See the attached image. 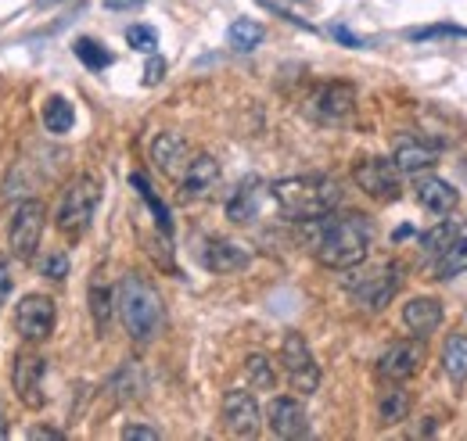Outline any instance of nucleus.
Here are the masks:
<instances>
[{"label": "nucleus", "instance_id": "obj_28", "mask_svg": "<svg viewBox=\"0 0 467 441\" xmlns=\"http://www.w3.org/2000/svg\"><path fill=\"white\" fill-rule=\"evenodd\" d=\"M72 122H76V111L72 105L65 101V97H47V105H44V126L51 129V133H68L72 129Z\"/></svg>", "mask_w": 467, "mask_h": 441}, {"label": "nucleus", "instance_id": "obj_42", "mask_svg": "<svg viewBox=\"0 0 467 441\" xmlns=\"http://www.w3.org/2000/svg\"><path fill=\"white\" fill-rule=\"evenodd\" d=\"M40 4H58V0H40Z\"/></svg>", "mask_w": 467, "mask_h": 441}, {"label": "nucleus", "instance_id": "obj_22", "mask_svg": "<svg viewBox=\"0 0 467 441\" xmlns=\"http://www.w3.org/2000/svg\"><path fill=\"white\" fill-rule=\"evenodd\" d=\"M410 405H413V398H410L407 387L392 385L381 391V398H378V420L385 424V427H396V424H403L410 416Z\"/></svg>", "mask_w": 467, "mask_h": 441}, {"label": "nucleus", "instance_id": "obj_34", "mask_svg": "<svg viewBox=\"0 0 467 441\" xmlns=\"http://www.w3.org/2000/svg\"><path fill=\"white\" fill-rule=\"evenodd\" d=\"M40 270H44V276H51V280H65V276H68V259H65V251H51V255H44Z\"/></svg>", "mask_w": 467, "mask_h": 441}, {"label": "nucleus", "instance_id": "obj_8", "mask_svg": "<svg viewBox=\"0 0 467 441\" xmlns=\"http://www.w3.org/2000/svg\"><path fill=\"white\" fill-rule=\"evenodd\" d=\"M428 359V348L420 337H410V341H396L389 344L381 355H378V377L389 381V385H403L410 381Z\"/></svg>", "mask_w": 467, "mask_h": 441}, {"label": "nucleus", "instance_id": "obj_26", "mask_svg": "<svg viewBox=\"0 0 467 441\" xmlns=\"http://www.w3.org/2000/svg\"><path fill=\"white\" fill-rule=\"evenodd\" d=\"M263 26L259 22H252V18H237L231 22V29H227V40H231L234 51H255L259 44H263Z\"/></svg>", "mask_w": 467, "mask_h": 441}, {"label": "nucleus", "instance_id": "obj_38", "mask_svg": "<svg viewBox=\"0 0 467 441\" xmlns=\"http://www.w3.org/2000/svg\"><path fill=\"white\" fill-rule=\"evenodd\" d=\"M331 36H335L338 44H346V47H363V40H359L356 33H349L346 26H335V29H331Z\"/></svg>", "mask_w": 467, "mask_h": 441}, {"label": "nucleus", "instance_id": "obj_18", "mask_svg": "<svg viewBox=\"0 0 467 441\" xmlns=\"http://www.w3.org/2000/svg\"><path fill=\"white\" fill-rule=\"evenodd\" d=\"M151 162L159 172H166V176H180L187 162H191V148H187V140L180 137V133H159L155 140H151Z\"/></svg>", "mask_w": 467, "mask_h": 441}, {"label": "nucleus", "instance_id": "obj_27", "mask_svg": "<svg viewBox=\"0 0 467 441\" xmlns=\"http://www.w3.org/2000/svg\"><path fill=\"white\" fill-rule=\"evenodd\" d=\"M130 183H133V187H137V194H140V198L148 201V209H151V216H155V222H159V230H162L166 237H170V233H173V220H170V209H166V205H162V201L155 198L151 183H148V179H144L140 172H133V176H130Z\"/></svg>", "mask_w": 467, "mask_h": 441}, {"label": "nucleus", "instance_id": "obj_36", "mask_svg": "<svg viewBox=\"0 0 467 441\" xmlns=\"http://www.w3.org/2000/svg\"><path fill=\"white\" fill-rule=\"evenodd\" d=\"M162 76H166V61L162 57H151L148 68H144V83L155 87V83H162Z\"/></svg>", "mask_w": 467, "mask_h": 441}, {"label": "nucleus", "instance_id": "obj_19", "mask_svg": "<svg viewBox=\"0 0 467 441\" xmlns=\"http://www.w3.org/2000/svg\"><path fill=\"white\" fill-rule=\"evenodd\" d=\"M403 323H407V331L413 337L428 341L431 333L442 327V305H439V298H410L407 305H403Z\"/></svg>", "mask_w": 467, "mask_h": 441}, {"label": "nucleus", "instance_id": "obj_2", "mask_svg": "<svg viewBox=\"0 0 467 441\" xmlns=\"http://www.w3.org/2000/svg\"><path fill=\"white\" fill-rule=\"evenodd\" d=\"M270 198L277 201V209L288 216V220H317V216H327L342 205V187L338 179L331 176H288V179H277L270 183Z\"/></svg>", "mask_w": 467, "mask_h": 441}, {"label": "nucleus", "instance_id": "obj_11", "mask_svg": "<svg viewBox=\"0 0 467 441\" xmlns=\"http://www.w3.org/2000/svg\"><path fill=\"white\" fill-rule=\"evenodd\" d=\"M44 374L47 363L36 352H18L15 366H11V381H15V395L26 409H44Z\"/></svg>", "mask_w": 467, "mask_h": 441}, {"label": "nucleus", "instance_id": "obj_6", "mask_svg": "<svg viewBox=\"0 0 467 441\" xmlns=\"http://www.w3.org/2000/svg\"><path fill=\"white\" fill-rule=\"evenodd\" d=\"M44 220H47L44 201H33V198H29V201H22V205L15 209L11 226H7V244H11L15 259L29 262V259L36 255L40 237H44Z\"/></svg>", "mask_w": 467, "mask_h": 441}, {"label": "nucleus", "instance_id": "obj_12", "mask_svg": "<svg viewBox=\"0 0 467 441\" xmlns=\"http://www.w3.org/2000/svg\"><path fill=\"white\" fill-rule=\"evenodd\" d=\"M306 111L317 118V122H346L352 111H356V87L352 83H324L313 90Z\"/></svg>", "mask_w": 467, "mask_h": 441}, {"label": "nucleus", "instance_id": "obj_37", "mask_svg": "<svg viewBox=\"0 0 467 441\" xmlns=\"http://www.w3.org/2000/svg\"><path fill=\"white\" fill-rule=\"evenodd\" d=\"M7 294H11V266H7V259L0 255V305L7 302Z\"/></svg>", "mask_w": 467, "mask_h": 441}, {"label": "nucleus", "instance_id": "obj_15", "mask_svg": "<svg viewBox=\"0 0 467 441\" xmlns=\"http://www.w3.org/2000/svg\"><path fill=\"white\" fill-rule=\"evenodd\" d=\"M266 424L277 438H306L309 435V416L298 398H274L266 409Z\"/></svg>", "mask_w": 467, "mask_h": 441}, {"label": "nucleus", "instance_id": "obj_9", "mask_svg": "<svg viewBox=\"0 0 467 441\" xmlns=\"http://www.w3.org/2000/svg\"><path fill=\"white\" fill-rule=\"evenodd\" d=\"M352 179L363 194L378 198V201H396L400 198V169L392 166L389 159H363L352 166Z\"/></svg>", "mask_w": 467, "mask_h": 441}, {"label": "nucleus", "instance_id": "obj_5", "mask_svg": "<svg viewBox=\"0 0 467 441\" xmlns=\"http://www.w3.org/2000/svg\"><path fill=\"white\" fill-rule=\"evenodd\" d=\"M400 283H403V270L396 262H378L370 270H359V273L346 276V291L363 309H385L396 298Z\"/></svg>", "mask_w": 467, "mask_h": 441}, {"label": "nucleus", "instance_id": "obj_35", "mask_svg": "<svg viewBox=\"0 0 467 441\" xmlns=\"http://www.w3.org/2000/svg\"><path fill=\"white\" fill-rule=\"evenodd\" d=\"M122 438L126 441H159V431H155V427H144V424H126V427H122Z\"/></svg>", "mask_w": 467, "mask_h": 441}, {"label": "nucleus", "instance_id": "obj_16", "mask_svg": "<svg viewBox=\"0 0 467 441\" xmlns=\"http://www.w3.org/2000/svg\"><path fill=\"white\" fill-rule=\"evenodd\" d=\"M435 162H439V148L428 144L417 133H403L396 140V148H392V166L400 169V172H424V169H431Z\"/></svg>", "mask_w": 467, "mask_h": 441}, {"label": "nucleus", "instance_id": "obj_10", "mask_svg": "<svg viewBox=\"0 0 467 441\" xmlns=\"http://www.w3.org/2000/svg\"><path fill=\"white\" fill-rule=\"evenodd\" d=\"M55 323H58V313L47 294H26L15 309V327L26 341H47L55 333Z\"/></svg>", "mask_w": 467, "mask_h": 441}, {"label": "nucleus", "instance_id": "obj_29", "mask_svg": "<svg viewBox=\"0 0 467 441\" xmlns=\"http://www.w3.org/2000/svg\"><path fill=\"white\" fill-rule=\"evenodd\" d=\"M244 377H248V385L259 387V391H270V387L277 385V370H274V363L266 359V355H248L244 359Z\"/></svg>", "mask_w": 467, "mask_h": 441}, {"label": "nucleus", "instance_id": "obj_31", "mask_svg": "<svg viewBox=\"0 0 467 441\" xmlns=\"http://www.w3.org/2000/svg\"><path fill=\"white\" fill-rule=\"evenodd\" d=\"M90 313H94V327L98 331H109V320H112V291L94 283L90 287Z\"/></svg>", "mask_w": 467, "mask_h": 441}, {"label": "nucleus", "instance_id": "obj_7", "mask_svg": "<svg viewBox=\"0 0 467 441\" xmlns=\"http://www.w3.org/2000/svg\"><path fill=\"white\" fill-rule=\"evenodd\" d=\"M281 366H285V377L295 391L302 395H313L320 387V366L313 359V348L306 344L302 333H285V344H281Z\"/></svg>", "mask_w": 467, "mask_h": 441}, {"label": "nucleus", "instance_id": "obj_39", "mask_svg": "<svg viewBox=\"0 0 467 441\" xmlns=\"http://www.w3.org/2000/svg\"><path fill=\"white\" fill-rule=\"evenodd\" d=\"M29 438L33 441H61L65 435H61L58 427H33V431H29Z\"/></svg>", "mask_w": 467, "mask_h": 441}, {"label": "nucleus", "instance_id": "obj_13", "mask_svg": "<svg viewBox=\"0 0 467 441\" xmlns=\"http://www.w3.org/2000/svg\"><path fill=\"white\" fill-rule=\"evenodd\" d=\"M223 424L237 438H255L259 435L263 413H259V402H255L252 391H241V387L227 391V398H223Z\"/></svg>", "mask_w": 467, "mask_h": 441}, {"label": "nucleus", "instance_id": "obj_32", "mask_svg": "<svg viewBox=\"0 0 467 441\" xmlns=\"http://www.w3.org/2000/svg\"><path fill=\"white\" fill-rule=\"evenodd\" d=\"M140 374H137V366L130 363V366H122L116 377H112V391H116L119 402H126V398H137L140 395Z\"/></svg>", "mask_w": 467, "mask_h": 441}, {"label": "nucleus", "instance_id": "obj_23", "mask_svg": "<svg viewBox=\"0 0 467 441\" xmlns=\"http://www.w3.org/2000/svg\"><path fill=\"white\" fill-rule=\"evenodd\" d=\"M442 370L450 381L464 385L467 381V337L464 333H450L442 344Z\"/></svg>", "mask_w": 467, "mask_h": 441}, {"label": "nucleus", "instance_id": "obj_14", "mask_svg": "<svg viewBox=\"0 0 467 441\" xmlns=\"http://www.w3.org/2000/svg\"><path fill=\"white\" fill-rule=\"evenodd\" d=\"M220 183V162L213 155H194L187 169L180 172V201L191 205V201H202L216 190Z\"/></svg>", "mask_w": 467, "mask_h": 441}, {"label": "nucleus", "instance_id": "obj_20", "mask_svg": "<svg viewBox=\"0 0 467 441\" xmlns=\"http://www.w3.org/2000/svg\"><path fill=\"white\" fill-rule=\"evenodd\" d=\"M413 190H417V201H420L428 212H435V216H450V212L457 209V201H461L457 187L446 183L442 176H420Z\"/></svg>", "mask_w": 467, "mask_h": 441}, {"label": "nucleus", "instance_id": "obj_33", "mask_svg": "<svg viewBox=\"0 0 467 441\" xmlns=\"http://www.w3.org/2000/svg\"><path fill=\"white\" fill-rule=\"evenodd\" d=\"M126 44H130L133 51L151 55V51L159 47V33H155L151 26H130V29H126Z\"/></svg>", "mask_w": 467, "mask_h": 441}, {"label": "nucleus", "instance_id": "obj_25", "mask_svg": "<svg viewBox=\"0 0 467 441\" xmlns=\"http://www.w3.org/2000/svg\"><path fill=\"white\" fill-rule=\"evenodd\" d=\"M457 237H461V222L442 220V222H435V226L420 237V248H424V255H431V259H435V255H439L442 248H450Z\"/></svg>", "mask_w": 467, "mask_h": 441}, {"label": "nucleus", "instance_id": "obj_1", "mask_svg": "<svg viewBox=\"0 0 467 441\" xmlns=\"http://www.w3.org/2000/svg\"><path fill=\"white\" fill-rule=\"evenodd\" d=\"M306 233H309V251L320 266L327 270H356L374 241V226L359 212H346V216H317L306 220Z\"/></svg>", "mask_w": 467, "mask_h": 441}, {"label": "nucleus", "instance_id": "obj_21", "mask_svg": "<svg viewBox=\"0 0 467 441\" xmlns=\"http://www.w3.org/2000/svg\"><path fill=\"white\" fill-rule=\"evenodd\" d=\"M259 198H263V183L252 176V179H244L237 190H234V198L227 201V216L234 222H252L259 216Z\"/></svg>", "mask_w": 467, "mask_h": 441}, {"label": "nucleus", "instance_id": "obj_24", "mask_svg": "<svg viewBox=\"0 0 467 441\" xmlns=\"http://www.w3.org/2000/svg\"><path fill=\"white\" fill-rule=\"evenodd\" d=\"M431 270L439 280H453V276L467 273V237H457L450 248H442L431 262Z\"/></svg>", "mask_w": 467, "mask_h": 441}, {"label": "nucleus", "instance_id": "obj_40", "mask_svg": "<svg viewBox=\"0 0 467 441\" xmlns=\"http://www.w3.org/2000/svg\"><path fill=\"white\" fill-rule=\"evenodd\" d=\"M446 33H464L457 26H435V29H420V33H410L413 40H424V36H446Z\"/></svg>", "mask_w": 467, "mask_h": 441}, {"label": "nucleus", "instance_id": "obj_3", "mask_svg": "<svg viewBox=\"0 0 467 441\" xmlns=\"http://www.w3.org/2000/svg\"><path fill=\"white\" fill-rule=\"evenodd\" d=\"M116 305L122 316V327L133 341H151L166 323V309L159 291L137 273H126L116 287Z\"/></svg>", "mask_w": 467, "mask_h": 441}, {"label": "nucleus", "instance_id": "obj_17", "mask_svg": "<svg viewBox=\"0 0 467 441\" xmlns=\"http://www.w3.org/2000/svg\"><path fill=\"white\" fill-rule=\"evenodd\" d=\"M248 262H252V255H248L241 244L223 241V237H209L205 248H202V266H205L209 273H237V270H244Z\"/></svg>", "mask_w": 467, "mask_h": 441}, {"label": "nucleus", "instance_id": "obj_30", "mask_svg": "<svg viewBox=\"0 0 467 441\" xmlns=\"http://www.w3.org/2000/svg\"><path fill=\"white\" fill-rule=\"evenodd\" d=\"M72 51H76V57H79L87 68H94V72H101V68H109V65H112V55H109L98 40H90V36L76 40V47H72Z\"/></svg>", "mask_w": 467, "mask_h": 441}, {"label": "nucleus", "instance_id": "obj_4", "mask_svg": "<svg viewBox=\"0 0 467 441\" xmlns=\"http://www.w3.org/2000/svg\"><path fill=\"white\" fill-rule=\"evenodd\" d=\"M98 201H101V183H98L94 176H76V179L65 187L58 216H55L61 237H72V241L83 237L90 220H94V212H98Z\"/></svg>", "mask_w": 467, "mask_h": 441}, {"label": "nucleus", "instance_id": "obj_41", "mask_svg": "<svg viewBox=\"0 0 467 441\" xmlns=\"http://www.w3.org/2000/svg\"><path fill=\"white\" fill-rule=\"evenodd\" d=\"M0 438H7V424H4V416H0Z\"/></svg>", "mask_w": 467, "mask_h": 441}]
</instances>
